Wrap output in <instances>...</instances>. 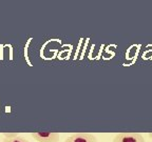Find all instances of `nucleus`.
Segmentation results:
<instances>
[{
  "mask_svg": "<svg viewBox=\"0 0 152 142\" xmlns=\"http://www.w3.org/2000/svg\"><path fill=\"white\" fill-rule=\"evenodd\" d=\"M31 136L37 142L59 141V133H55V132H36V133H32Z\"/></svg>",
  "mask_w": 152,
  "mask_h": 142,
  "instance_id": "nucleus-1",
  "label": "nucleus"
},
{
  "mask_svg": "<svg viewBox=\"0 0 152 142\" xmlns=\"http://www.w3.org/2000/svg\"><path fill=\"white\" fill-rule=\"evenodd\" d=\"M113 142H145L140 133H119L113 139Z\"/></svg>",
  "mask_w": 152,
  "mask_h": 142,
  "instance_id": "nucleus-2",
  "label": "nucleus"
},
{
  "mask_svg": "<svg viewBox=\"0 0 152 142\" xmlns=\"http://www.w3.org/2000/svg\"><path fill=\"white\" fill-rule=\"evenodd\" d=\"M64 142H97V139L90 133H76L69 136Z\"/></svg>",
  "mask_w": 152,
  "mask_h": 142,
  "instance_id": "nucleus-3",
  "label": "nucleus"
},
{
  "mask_svg": "<svg viewBox=\"0 0 152 142\" xmlns=\"http://www.w3.org/2000/svg\"><path fill=\"white\" fill-rule=\"evenodd\" d=\"M2 142H30L28 140H26V138L21 137V136H16L14 138H4Z\"/></svg>",
  "mask_w": 152,
  "mask_h": 142,
  "instance_id": "nucleus-4",
  "label": "nucleus"
},
{
  "mask_svg": "<svg viewBox=\"0 0 152 142\" xmlns=\"http://www.w3.org/2000/svg\"><path fill=\"white\" fill-rule=\"evenodd\" d=\"M3 135H4L5 138H14L16 136H18V134L17 133H4Z\"/></svg>",
  "mask_w": 152,
  "mask_h": 142,
  "instance_id": "nucleus-5",
  "label": "nucleus"
},
{
  "mask_svg": "<svg viewBox=\"0 0 152 142\" xmlns=\"http://www.w3.org/2000/svg\"><path fill=\"white\" fill-rule=\"evenodd\" d=\"M148 136H149L150 139H152V133H148Z\"/></svg>",
  "mask_w": 152,
  "mask_h": 142,
  "instance_id": "nucleus-6",
  "label": "nucleus"
}]
</instances>
